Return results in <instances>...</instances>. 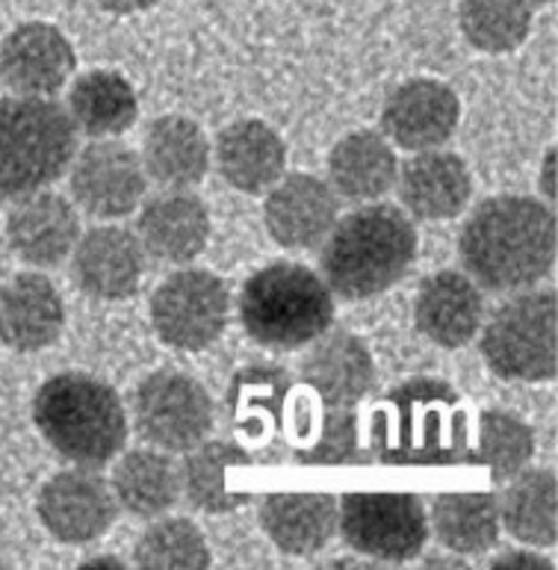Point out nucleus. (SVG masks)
Here are the masks:
<instances>
[{
	"label": "nucleus",
	"instance_id": "17",
	"mask_svg": "<svg viewBox=\"0 0 558 570\" xmlns=\"http://www.w3.org/2000/svg\"><path fill=\"white\" fill-rule=\"evenodd\" d=\"M80 239V216L57 193L21 198L7 216V243L18 261L39 269L60 266Z\"/></svg>",
	"mask_w": 558,
	"mask_h": 570
},
{
	"label": "nucleus",
	"instance_id": "9",
	"mask_svg": "<svg viewBox=\"0 0 558 570\" xmlns=\"http://www.w3.org/2000/svg\"><path fill=\"white\" fill-rule=\"evenodd\" d=\"M228 287L207 269H180L151 296L154 332L172 350H207L228 328Z\"/></svg>",
	"mask_w": 558,
	"mask_h": 570
},
{
	"label": "nucleus",
	"instance_id": "19",
	"mask_svg": "<svg viewBox=\"0 0 558 570\" xmlns=\"http://www.w3.org/2000/svg\"><path fill=\"white\" fill-rule=\"evenodd\" d=\"M145 255L166 264H189L202 255L211 237V214L195 193L169 189L148 198L136 219Z\"/></svg>",
	"mask_w": 558,
	"mask_h": 570
},
{
	"label": "nucleus",
	"instance_id": "36",
	"mask_svg": "<svg viewBox=\"0 0 558 570\" xmlns=\"http://www.w3.org/2000/svg\"><path fill=\"white\" fill-rule=\"evenodd\" d=\"M302 464H322V468H337V464H366V455L358 443V417L349 409H329L322 417L320 432L311 446L298 452Z\"/></svg>",
	"mask_w": 558,
	"mask_h": 570
},
{
	"label": "nucleus",
	"instance_id": "11",
	"mask_svg": "<svg viewBox=\"0 0 558 570\" xmlns=\"http://www.w3.org/2000/svg\"><path fill=\"white\" fill-rule=\"evenodd\" d=\"M148 175L125 142H89L71 163V198L92 219H125L143 205Z\"/></svg>",
	"mask_w": 558,
	"mask_h": 570
},
{
	"label": "nucleus",
	"instance_id": "18",
	"mask_svg": "<svg viewBox=\"0 0 558 570\" xmlns=\"http://www.w3.org/2000/svg\"><path fill=\"white\" fill-rule=\"evenodd\" d=\"M66 305L45 275L21 273L0 287V343L16 352H42L60 341Z\"/></svg>",
	"mask_w": 558,
	"mask_h": 570
},
{
	"label": "nucleus",
	"instance_id": "40",
	"mask_svg": "<svg viewBox=\"0 0 558 570\" xmlns=\"http://www.w3.org/2000/svg\"><path fill=\"white\" fill-rule=\"evenodd\" d=\"M95 564H110V568H125V564H121V559H101V556H98V559H86V562L80 564V568H95Z\"/></svg>",
	"mask_w": 558,
	"mask_h": 570
},
{
	"label": "nucleus",
	"instance_id": "21",
	"mask_svg": "<svg viewBox=\"0 0 558 570\" xmlns=\"http://www.w3.org/2000/svg\"><path fill=\"white\" fill-rule=\"evenodd\" d=\"M484 320V296L473 278L461 273H438L420 287L414 302V323L420 334L443 346L461 350L473 341Z\"/></svg>",
	"mask_w": 558,
	"mask_h": 570
},
{
	"label": "nucleus",
	"instance_id": "14",
	"mask_svg": "<svg viewBox=\"0 0 558 570\" xmlns=\"http://www.w3.org/2000/svg\"><path fill=\"white\" fill-rule=\"evenodd\" d=\"M461 119L458 95L440 80L417 77L397 86L381 110V130L405 151H432L449 142Z\"/></svg>",
	"mask_w": 558,
	"mask_h": 570
},
{
	"label": "nucleus",
	"instance_id": "25",
	"mask_svg": "<svg viewBox=\"0 0 558 570\" xmlns=\"http://www.w3.org/2000/svg\"><path fill=\"white\" fill-rule=\"evenodd\" d=\"M261 527L281 553H320L337 532V500L313 491L270 494L261 502Z\"/></svg>",
	"mask_w": 558,
	"mask_h": 570
},
{
	"label": "nucleus",
	"instance_id": "1",
	"mask_svg": "<svg viewBox=\"0 0 558 570\" xmlns=\"http://www.w3.org/2000/svg\"><path fill=\"white\" fill-rule=\"evenodd\" d=\"M556 214L529 196L488 198L467 216L458 255L476 284L511 293L544 282L556 264Z\"/></svg>",
	"mask_w": 558,
	"mask_h": 570
},
{
	"label": "nucleus",
	"instance_id": "29",
	"mask_svg": "<svg viewBox=\"0 0 558 570\" xmlns=\"http://www.w3.org/2000/svg\"><path fill=\"white\" fill-rule=\"evenodd\" d=\"M499 497V523L520 544L552 547L558 535V488L552 470H520Z\"/></svg>",
	"mask_w": 558,
	"mask_h": 570
},
{
	"label": "nucleus",
	"instance_id": "10",
	"mask_svg": "<svg viewBox=\"0 0 558 570\" xmlns=\"http://www.w3.org/2000/svg\"><path fill=\"white\" fill-rule=\"evenodd\" d=\"M134 423L151 446L189 452L213 429V402L204 384L178 370H157L134 393Z\"/></svg>",
	"mask_w": 558,
	"mask_h": 570
},
{
	"label": "nucleus",
	"instance_id": "38",
	"mask_svg": "<svg viewBox=\"0 0 558 570\" xmlns=\"http://www.w3.org/2000/svg\"><path fill=\"white\" fill-rule=\"evenodd\" d=\"M95 3L107 12H116V16H130V12L151 7L154 0H95Z\"/></svg>",
	"mask_w": 558,
	"mask_h": 570
},
{
	"label": "nucleus",
	"instance_id": "7",
	"mask_svg": "<svg viewBox=\"0 0 558 570\" xmlns=\"http://www.w3.org/2000/svg\"><path fill=\"white\" fill-rule=\"evenodd\" d=\"M482 332V355L508 382H550L558 370L556 289H532L497 307Z\"/></svg>",
	"mask_w": 558,
	"mask_h": 570
},
{
	"label": "nucleus",
	"instance_id": "8",
	"mask_svg": "<svg viewBox=\"0 0 558 570\" xmlns=\"http://www.w3.org/2000/svg\"><path fill=\"white\" fill-rule=\"evenodd\" d=\"M337 529L355 553L379 562H411L429 541L425 505L414 494L355 491L337 505Z\"/></svg>",
	"mask_w": 558,
	"mask_h": 570
},
{
	"label": "nucleus",
	"instance_id": "15",
	"mask_svg": "<svg viewBox=\"0 0 558 570\" xmlns=\"http://www.w3.org/2000/svg\"><path fill=\"white\" fill-rule=\"evenodd\" d=\"M340 219L337 193L316 175H287L278 180L263 205V225L284 248H313L325 243Z\"/></svg>",
	"mask_w": 558,
	"mask_h": 570
},
{
	"label": "nucleus",
	"instance_id": "12",
	"mask_svg": "<svg viewBox=\"0 0 558 570\" xmlns=\"http://www.w3.org/2000/svg\"><path fill=\"white\" fill-rule=\"evenodd\" d=\"M36 511L62 544H92L116 520V494L92 468L62 470L42 485Z\"/></svg>",
	"mask_w": 558,
	"mask_h": 570
},
{
	"label": "nucleus",
	"instance_id": "13",
	"mask_svg": "<svg viewBox=\"0 0 558 570\" xmlns=\"http://www.w3.org/2000/svg\"><path fill=\"white\" fill-rule=\"evenodd\" d=\"M75 48L53 24L27 21L0 42V80L18 95L51 98L75 71Z\"/></svg>",
	"mask_w": 558,
	"mask_h": 570
},
{
	"label": "nucleus",
	"instance_id": "5",
	"mask_svg": "<svg viewBox=\"0 0 558 570\" xmlns=\"http://www.w3.org/2000/svg\"><path fill=\"white\" fill-rule=\"evenodd\" d=\"M77 157V128L53 98L0 101V202L42 193Z\"/></svg>",
	"mask_w": 558,
	"mask_h": 570
},
{
	"label": "nucleus",
	"instance_id": "16",
	"mask_svg": "<svg viewBox=\"0 0 558 570\" xmlns=\"http://www.w3.org/2000/svg\"><path fill=\"white\" fill-rule=\"evenodd\" d=\"M71 275L89 298L98 302L130 298L145 275L143 243L125 228H110V225L92 228L89 234H80L71 252Z\"/></svg>",
	"mask_w": 558,
	"mask_h": 570
},
{
	"label": "nucleus",
	"instance_id": "26",
	"mask_svg": "<svg viewBox=\"0 0 558 570\" xmlns=\"http://www.w3.org/2000/svg\"><path fill=\"white\" fill-rule=\"evenodd\" d=\"M145 175L169 189H193L207 178L211 142L204 130L186 116H160L145 130Z\"/></svg>",
	"mask_w": 558,
	"mask_h": 570
},
{
	"label": "nucleus",
	"instance_id": "20",
	"mask_svg": "<svg viewBox=\"0 0 558 570\" xmlns=\"http://www.w3.org/2000/svg\"><path fill=\"white\" fill-rule=\"evenodd\" d=\"M402 205L425 222L456 219L473 198V175L452 151H417L397 178Z\"/></svg>",
	"mask_w": 558,
	"mask_h": 570
},
{
	"label": "nucleus",
	"instance_id": "32",
	"mask_svg": "<svg viewBox=\"0 0 558 570\" xmlns=\"http://www.w3.org/2000/svg\"><path fill=\"white\" fill-rule=\"evenodd\" d=\"M290 396V373L272 364H254L234 375L228 391L231 417L239 432L261 438L263 429H278Z\"/></svg>",
	"mask_w": 558,
	"mask_h": 570
},
{
	"label": "nucleus",
	"instance_id": "42",
	"mask_svg": "<svg viewBox=\"0 0 558 570\" xmlns=\"http://www.w3.org/2000/svg\"><path fill=\"white\" fill-rule=\"evenodd\" d=\"M541 3H552V0H541Z\"/></svg>",
	"mask_w": 558,
	"mask_h": 570
},
{
	"label": "nucleus",
	"instance_id": "22",
	"mask_svg": "<svg viewBox=\"0 0 558 570\" xmlns=\"http://www.w3.org/2000/svg\"><path fill=\"white\" fill-rule=\"evenodd\" d=\"M302 375L329 409H352L370 393L375 364L361 337L349 332H325L302 361Z\"/></svg>",
	"mask_w": 558,
	"mask_h": 570
},
{
	"label": "nucleus",
	"instance_id": "37",
	"mask_svg": "<svg viewBox=\"0 0 558 570\" xmlns=\"http://www.w3.org/2000/svg\"><path fill=\"white\" fill-rule=\"evenodd\" d=\"M491 568H552L547 559L541 556H532V553H520V550H511V553L499 556L493 559Z\"/></svg>",
	"mask_w": 558,
	"mask_h": 570
},
{
	"label": "nucleus",
	"instance_id": "27",
	"mask_svg": "<svg viewBox=\"0 0 558 570\" xmlns=\"http://www.w3.org/2000/svg\"><path fill=\"white\" fill-rule=\"evenodd\" d=\"M399 163L388 139L372 130H355L329 154V187L349 202H375L397 187Z\"/></svg>",
	"mask_w": 558,
	"mask_h": 570
},
{
	"label": "nucleus",
	"instance_id": "41",
	"mask_svg": "<svg viewBox=\"0 0 558 570\" xmlns=\"http://www.w3.org/2000/svg\"><path fill=\"white\" fill-rule=\"evenodd\" d=\"M0 275H3V255H0Z\"/></svg>",
	"mask_w": 558,
	"mask_h": 570
},
{
	"label": "nucleus",
	"instance_id": "23",
	"mask_svg": "<svg viewBox=\"0 0 558 570\" xmlns=\"http://www.w3.org/2000/svg\"><path fill=\"white\" fill-rule=\"evenodd\" d=\"M252 455L228 441H202L186 452L180 468V491L195 509L207 514H228L248 502V488L243 485Z\"/></svg>",
	"mask_w": 558,
	"mask_h": 570
},
{
	"label": "nucleus",
	"instance_id": "35",
	"mask_svg": "<svg viewBox=\"0 0 558 570\" xmlns=\"http://www.w3.org/2000/svg\"><path fill=\"white\" fill-rule=\"evenodd\" d=\"M136 564L143 568H207L211 550L202 529L186 518L157 520L145 529L134 550Z\"/></svg>",
	"mask_w": 558,
	"mask_h": 570
},
{
	"label": "nucleus",
	"instance_id": "6",
	"mask_svg": "<svg viewBox=\"0 0 558 570\" xmlns=\"http://www.w3.org/2000/svg\"><path fill=\"white\" fill-rule=\"evenodd\" d=\"M239 320L252 341L275 350L307 346L334 323L329 284L302 264H272L239 293Z\"/></svg>",
	"mask_w": 558,
	"mask_h": 570
},
{
	"label": "nucleus",
	"instance_id": "3",
	"mask_svg": "<svg viewBox=\"0 0 558 570\" xmlns=\"http://www.w3.org/2000/svg\"><path fill=\"white\" fill-rule=\"evenodd\" d=\"M372 443L384 464L440 468L467 452V414L458 393L440 379H411L375 411Z\"/></svg>",
	"mask_w": 558,
	"mask_h": 570
},
{
	"label": "nucleus",
	"instance_id": "2",
	"mask_svg": "<svg viewBox=\"0 0 558 570\" xmlns=\"http://www.w3.org/2000/svg\"><path fill=\"white\" fill-rule=\"evenodd\" d=\"M414 257L411 219L393 205H366L337 219L322 243V282L349 302L372 298L405 278Z\"/></svg>",
	"mask_w": 558,
	"mask_h": 570
},
{
	"label": "nucleus",
	"instance_id": "33",
	"mask_svg": "<svg viewBox=\"0 0 558 570\" xmlns=\"http://www.w3.org/2000/svg\"><path fill=\"white\" fill-rule=\"evenodd\" d=\"M458 24L482 53H508L532 30L529 0H458Z\"/></svg>",
	"mask_w": 558,
	"mask_h": 570
},
{
	"label": "nucleus",
	"instance_id": "4",
	"mask_svg": "<svg viewBox=\"0 0 558 570\" xmlns=\"http://www.w3.org/2000/svg\"><path fill=\"white\" fill-rule=\"evenodd\" d=\"M33 423L51 450L77 468H104L127 443L121 396L89 373L48 379L33 396Z\"/></svg>",
	"mask_w": 558,
	"mask_h": 570
},
{
	"label": "nucleus",
	"instance_id": "34",
	"mask_svg": "<svg viewBox=\"0 0 558 570\" xmlns=\"http://www.w3.org/2000/svg\"><path fill=\"white\" fill-rule=\"evenodd\" d=\"M535 455V434L523 420L508 411H482L479 417V443L464 459L484 464L493 482H506L529 468Z\"/></svg>",
	"mask_w": 558,
	"mask_h": 570
},
{
	"label": "nucleus",
	"instance_id": "39",
	"mask_svg": "<svg viewBox=\"0 0 558 570\" xmlns=\"http://www.w3.org/2000/svg\"><path fill=\"white\" fill-rule=\"evenodd\" d=\"M552 171H556V154H547V175H541V187L547 189V196L556 198V180H552Z\"/></svg>",
	"mask_w": 558,
	"mask_h": 570
},
{
	"label": "nucleus",
	"instance_id": "28",
	"mask_svg": "<svg viewBox=\"0 0 558 570\" xmlns=\"http://www.w3.org/2000/svg\"><path fill=\"white\" fill-rule=\"evenodd\" d=\"M66 110L80 134L92 139H107L134 128L139 101H136L134 86L127 83L125 77L98 69L77 77L68 92Z\"/></svg>",
	"mask_w": 558,
	"mask_h": 570
},
{
	"label": "nucleus",
	"instance_id": "30",
	"mask_svg": "<svg viewBox=\"0 0 558 570\" xmlns=\"http://www.w3.org/2000/svg\"><path fill=\"white\" fill-rule=\"evenodd\" d=\"M110 488L134 518H160L178 502L180 473L166 452L130 450L112 470Z\"/></svg>",
	"mask_w": 558,
	"mask_h": 570
},
{
	"label": "nucleus",
	"instance_id": "31",
	"mask_svg": "<svg viewBox=\"0 0 558 570\" xmlns=\"http://www.w3.org/2000/svg\"><path fill=\"white\" fill-rule=\"evenodd\" d=\"M432 529L438 541L458 556H482L499 541L497 500L484 491L440 494L432 502Z\"/></svg>",
	"mask_w": 558,
	"mask_h": 570
},
{
	"label": "nucleus",
	"instance_id": "24",
	"mask_svg": "<svg viewBox=\"0 0 558 570\" xmlns=\"http://www.w3.org/2000/svg\"><path fill=\"white\" fill-rule=\"evenodd\" d=\"M287 148L270 125L257 119L234 121L216 137V169L239 193L257 196L284 178Z\"/></svg>",
	"mask_w": 558,
	"mask_h": 570
}]
</instances>
